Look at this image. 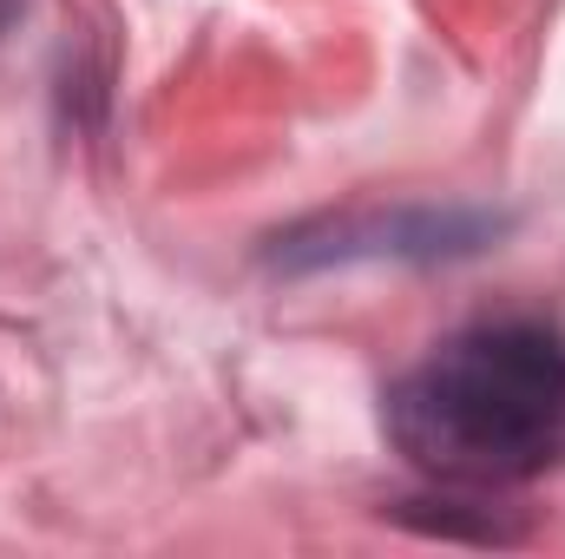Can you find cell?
Instances as JSON below:
<instances>
[{
    "instance_id": "1",
    "label": "cell",
    "mask_w": 565,
    "mask_h": 559,
    "mask_svg": "<svg viewBox=\"0 0 565 559\" xmlns=\"http://www.w3.org/2000/svg\"><path fill=\"white\" fill-rule=\"evenodd\" d=\"M382 421L440 487L533 481L565 454V336L520 316L473 323L382 395Z\"/></svg>"
},
{
    "instance_id": "2",
    "label": "cell",
    "mask_w": 565,
    "mask_h": 559,
    "mask_svg": "<svg viewBox=\"0 0 565 559\" xmlns=\"http://www.w3.org/2000/svg\"><path fill=\"white\" fill-rule=\"evenodd\" d=\"M513 231V211L487 204H349L302 218L270 238V271L309 277V271H349V264H460L480 251H500Z\"/></svg>"
},
{
    "instance_id": "3",
    "label": "cell",
    "mask_w": 565,
    "mask_h": 559,
    "mask_svg": "<svg viewBox=\"0 0 565 559\" xmlns=\"http://www.w3.org/2000/svg\"><path fill=\"white\" fill-rule=\"evenodd\" d=\"M402 527H415L427 540H473V547H520L526 540V527H507L493 507L480 514V520H467V507L460 500H402V507H388Z\"/></svg>"
},
{
    "instance_id": "4",
    "label": "cell",
    "mask_w": 565,
    "mask_h": 559,
    "mask_svg": "<svg viewBox=\"0 0 565 559\" xmlns=\"http://www.w3.org/2000/svg\"><path fill=\"white\" fill-rule=\"evenodd\" d=\"M13 7H20V0H0V27H7V20H13Z\"/></svg>"
}]
</instances>
